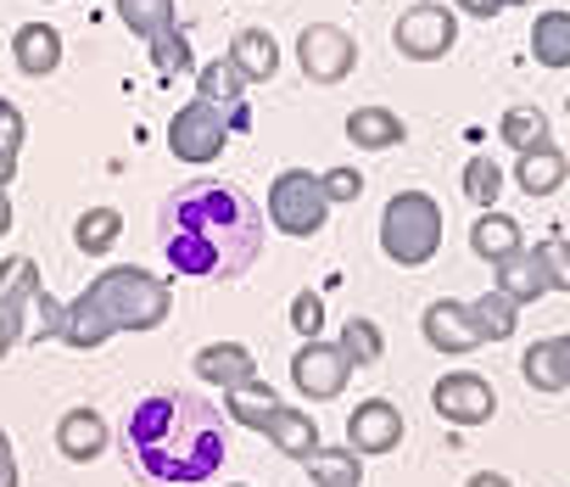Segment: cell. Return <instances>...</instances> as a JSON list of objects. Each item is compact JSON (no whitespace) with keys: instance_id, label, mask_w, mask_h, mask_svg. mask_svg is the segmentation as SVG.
I'll return each instance as SVG.
<instances>
[{"instance_id":"cell-36","label":"cell","mask_w":570,"mask_h":487,"mask_svg":"<svg viewBox=\"0 0 570 487\" xmlns=\"http://www.w3.org/2000/svg\"><path fill=\"white\" fill-rule=\"evenodd\" d=\"M29 314H35V325L23 331V342H46V337H57L62 342V320H68V303H57L46 286L29 298Z\"/></svg>"},{"instance_id":"cell-14","label":"cell","mask_w":570,"mask_h":487,"mask_svg":"<svg viewBox=\"0 0 570 487\" xmlns=\"http://www.w3.org/2000/svg\"><path fill=\"white\" fill-rule=\"evenodd\" d=\"M520 376H525L531 392H548V398L564 392V387H570V331L531 342V348L520 353Z\"/></svg>"},{"instance_id":"cell-26","label":"cell","mask_w":570,"mask_h":487,"mask_svg":"<svg viewBox=\"0 0 570 487\" xmlns=\"http://www.w3.org/2000/svg\"><path fill=\"white\" fill-rule=\"evenodd\" d=\"M40 292V264L35 259H7L0 264V314H12L18 325H23V309H29V298Z\"/></svg>"},{"instance_id":"cell-21","label":"cell","mask_w":570,"mask_h":487,"mask_svg":"<svg viewBox=\"0 0 570 487\" xmlns=\"http://www.w3.org/2000/svg\"><path fill=\"white\" fill-rule=\"evenodd\" d=\"M235 68H240V79L246 85H268L274 74H279V46H274V35L268 29H240L235 40H229V51H224Z\"/></svg>"},{"instance_id":"cell-48","label":"cell","mask_w":570,"mask_h":487,"mask_svg":"<svg viewBox=\"0 0 570 487\" xmlns=\"http://www.w3.org/2000/svg\"><path fill=\"white\" fill-rule=\"evenodd\" d=\"M229 487H246V481H229Z\"/></svg>"},{"instance_id":"cell-8","label":"cell","mask_w":570,"mask_h":487,"mask_svg":"<svg viewBox=\"0 0 570 487\" xmlns=\"http://www.w3.org/2000/svg\"><path fill=\"white\" fill-rule=\"evenodd\" d=\"M353 381V359L342 353V342H325V337H308L292 359V387L308 398V403H331L342 398Z\"/></svg>"},{"instance_id":"cell-9","label":"cell","mask_w":570,"mask_h":487,"mask_svg":"<svg viewBox=\"0 0 570 487\" xmlns=\"http://www.w3.org/2000/svg\"><path fill=\"white\" fill-rule=\"evenodd\" d=\"M297 62L314 85H342L353 68H358V40L336 23H308L297 35Z\"/></svg>"},{"instance_id":"cell-17","label":"cell","mask_w":570,"mask_h":487,"mask_svg":"<svg viewBox=\"0 0 570 487\" xmlns=\"http://www.w3.org/2000/svg\"><path fill=\"white\" fill-rule=\"evenodd\" d=\"M470 247H475V259L503 264V259H514L525 247V230H520V218H509L498 207H481V218L470 224Z\"/></svg>"},{"instance_id":"cell-29","label":"cell","mask_w":570,"mask_h":487,"mask_svg":"<svg viewBox=\"0 0 570 487\" xmlns=\"http://www.w3.org/2000/svg\"><path fill=\"white\" fill-rule=\"evenodd\" d=\"M274 409H279V398L268 392V381H257V387H246V392H224V415H229V426L268 431Z\"/></svg>"},{"instance_id":"cell-38","label":"cell","mask_w":570,"mask_h":487,"mask_svg":"<svg viewBox=\"0 0 570 487\" xmlns=\"http://www.w3.org/2000/svg\"><path fill=\"white\" fill-rule=\"evenodd\" d=\"M320 185H325L331 207H336V202H358V196H364V174H358V168H325V174H320Z\"/></svg>"},{"instance_id":"cell-28","label":"cell","mask_w":570,"mask_h":487,"mask_svg":"<svg viewBox=\"0 0 570 487\" xmlns=\"http://www.w3.org/2000/svg\"><path fill=\"white\" fill-rule=\"evenodd\" d=\"M118 23L140 40H157L163 29L179 23V0H118Z\"/></svg>"},{"instance_id":"cell-25","label":"cell","mask_w":570,"mask_h":487,"mask_svg":"<svg viewBox=\"0 0 570 487\" xmlns=\"http://www.w3.org/2000/svg\"><path fill=\"white\" fill-rule=\"evenodd\" d=\"M531 57L542 68H570V12H537L531 23Z\"/></svg>"},{"instance_id":"cell-30","label":"cell","mask_w":570,"mask_h":487,"mask_svg":"<svg viewBox=\"0 0 570 487\" xmlns=\"http://www.w3.org/2000/svg\"><path fill=\"white\" fill-rule=\"evenodd\" d=\"M498 140L503 146H514V152H531V146H542L548 140V113L542 107H509L503 118H498Z\"/></svg>"},{"instance_id":"cell-42","label":"cell","mask_w":570,"mask_h":487,"mask_svg":"<svg viewBox=\"0 0 570 487\" xmlns=\"http://www.w3.org/2000/svg\"><path fill=\"white\" fill-rule=\"evenodd\" d=\"M18 342H23V325H18L12 314H0V359H7V353H12Z\"/></svg>"},{"instance_id":"cell-13","label":"cell","mask_w":570,"mask_h":487,"mask_svg":"<svg viewBox=\"0 0 570 487\" xmlns=\"http://www.w3.org/2000/svg\"><path fill=\"white\" fill-rule=\"evenodd\" d=\"M190 364H196V376H202L207 387H224V392H246V387L263 381L252 348H240V342H207V348H196Z\"/></svg>"},{"instance_id":"cell-33","label":"cell","mask_w":570,"mask_h":487,"mask_svg":"<svg viewBox=\"0 0 570 487\" xmlns=\"http://www.w3.org/2000/svg\"><path fill=\"white\" fill-rule=\"evenodd\" d=\"M146 46H151V62H157V74H168V79L196 68V57H190V35H185L179 23H174V29H163L157 40H146Z\"/></svg>"},{"instance_id":"cell-16","label":"cell","mask_w":570,"mask_h":487,"mask_svg":"<svg viewBox=\"0 0 570 487\" xmlns=\"http://www.w3.org/2000/svg\"><path fill=\"white\" fill-rule=\"evenodd\" d=\"M12 62L23 79H51L62 68V35L51 23H23L12 35Z\"/></svg>"},{"instance_id":"cell-3","label":"cell","mask_w":570,"mask_h":487,"mask_svg":"<svg viewBox=\"0 0 570 487\" xmlns=\"http://www.w3.org/2000/svg\"><path fill=\"white\" fill-rule=\"evenodd\" d=\"M174 309V292L163 275L151 270H135V264H112L101 270L73 303H68V320H62V342L73 353H96L107 348L118 331H157Z\"/></svg>"},{"instance_id":"cell-20","label":"cell","mask_w":570,"mask_h":487,"mask_svg":"<svg viewBox=\"0 0 570 487\" xmlns=\"http://www.w3.org/2000/svg\"><path fill=\"white\" fill-rule=\"evenodd\" d=\"M492 292H503L509 303H537V298H548V275H542V264H537V253L531 247H520L514 259H503V264H492Z\"/></svg>"},{"instance_id":"cell-44","label":"cell","mask_w":570,"mask_h":487,"mask_svg":"<svg viewBox=\"0 0 570 487\" xmlns=\"http://www.w3.org/2000/svg\"><path fill=\"white\" fill-rule=\"evenodd\" d=\"M18 179V152H0V191Z\"/></svg>"},{"instance_id":"cell-22","label":"cell","mask_w":570,"mask_h":487,"mask_svg":"<svg viewBox=\"0 0 570 487\" xmlns=\"http://www.w3.org/2000/svg\"><path fill=\"white\" fill-rule=\"evenodd\" d=\"M403 118L392 113V107H358L353 118H347V140L353 146H364V152H392V146H403Z\"/></svg>"},{"instance_id":"cell-4","label":"cell","mask_w":570,"mask_h":487,"mask_svg":"<svg viewBox=\"0 0 570 487\" xmlns=\"http://www.w3.org/2000/svg\"><path fill=\"white\" fill-rule=\"evenodd\" d=\"M381 253L403 270H425L442 253V207L425 191H397L381 213Z\"/></svg>"},{"instance_id":"cell-45","label":"cell","mask_w":570,"mask_h":487,"mask_svg":"<svg viewBox=\"0 0 570 487\" xmlns=\"http://www.w3.org/2000/svg\"><path fill=\"white\" fill-rule=\"evenodd\" d=\"M12 230V202H7V191H0V235Z\"/></svg>"},{"instance_id":"cell-6","label":"cell","mask_w":570,"mask_h":487,"mask_svg":"<svg viewBox=\"0 0 570 487\" xmlns=\"http://www.w3.org/2000/svg\"><path fill=\"white\" fill-rule=\"evenodd\" d=\"M453 40H459V18H453L448 0L409 7V12L397 18V29H392V46H397L409 62H436V57L453 51Z\"/></svg>"},{"instance_id":"cell-31","label":"cell","mask_w":570,"mask_h":487,"mask_svg":"<svg viewBox=\"0 0 570 487\" xmlns=\"http://www.w3.org/2000/svg\"><path fill=\"white\" fill-rule=\"evenodd\" d=\"M470 314H475V325H481V337H487V342H509V337L520 331V303H509L503 292L475 298V303H470Z\"/></svg>"},{"instance_id":"cell-39","label":"cell","mask_w":570,"mask_h":487,"mask_svg":"<svg viewBox=\"0 0 570 487\" xmlns=\"http://www.w3.org/2000/svg\"><path fill=\"white\" fill-rule=\"evenodd\" d=\"M23 135H29V124H23V113L0 96V152H23Z\"/></svg>"},{"instance_id":"cell-37","label":"cell","mask_w":570,"mask_h":487,"mask_svg":"<svg viewBox=\"0 0 570 487\" xmlns=\"http://www.w3.org/2000/svg\"><path fill=\"white\" fill-rule=\"evenodd\" d=\"M292 325H297L303 342L320 337V331H325V298H320V292H297V298H292Z\"/></svg>"},{"instance_id":"cell-11","label":"cell","mask_w":570,"mask_h":487,"mask_svg":"<svg viewBox=\"0 0 570 487\" xmlns=\"http://www.w3.org/2000/svg\"><path fill=\"white\" fill-rule=\"evenodd\" d=\"M403 442V409L392 398H364L353 415H347V448L353 454H392Z\"/></svg>"},{"instance_id":"cell-2","label":"cell","mask_w":570,"mask_h":487,"mask_svg":"<svg viewBox=\"0 0 570 487\" xmlns=\"http://www.w3.org/2000/svg\"><path fill=\"white\" fill-rule=\"evenodd\" d=\"M124 459L157 487H207L229 459V415L202 392H151L124 415Z\"/></svg>"},{"instance_id":"cell-27","label":"cell","mask_w":570,"mask_h":487,"mask_svg":"<svg viewBox=\"0 0 570 487\" xmlns=\"http://www.w3.org/2000/svg\"><path fill=\"white\" fill-rule=\"evenodd\" d=\"M118 235H124V213H118V207H90V213H79V224H73V247L90 253V259H101V253L118 247Z\"/></svg>"},{"instance_id":"cell-5","label":"cell","mask_w":570,"mask_h":487,"mask_svg":"<svg viewBox=\"0 0 570 487\" xmlns=\"http://www.w3.org/2000/svg\"><path fill=\"white\" fill-rule=\"evenodd\" d=\"M325 218H331V196H325L320 174H308V168L274 174V185H268V224L279 235H297V241L303 235H320Z\"/></svg>"},{"instance_id":"cell-19","label":"cell","mask_w":570,"mask_h":487,"mask_svg":"<svg viewBox=\"0 0 570 487\" xmlns=\"http://www.w3.org/2000/svg\"><path fill=\"white\" fill-rule=\"evenodd\" d=\"M564 174H570V163H564V152L553 140H542V146H531V152L514 157V185L525 196H553L564 185Z\"/></svg>"},{"instance_id":"cell-7","label":"cell","mask_w":570,"mask_h":487,"mask_svg":"<svg viewBox=\"0 0 570 487\" xmlns=\"http://www.w3.org/2000/svg\"><path fill=\"white\" fill-rule=\"evenodd\" d=\"M224 146H229V118H224L218 107H207V101L196 96V101H185V107L174 113V124H168V152H174L179 163L202 168V163H213Z\"/></svg>"},{"instance_id":"cell-18","label":"cell","mask_w":570,"mask_h":487,"mask_svg":"<svg viewBox=\"0 0 570 487\" xmlns=\"http://www.w3.org/2000/svg\"><path fill=\"white\" fill-rule=\"evenodd\" d=\"M196 96L218 113H235V124H246V79L229 57H213L207 68H196Z\"/></svg>"},{"instance_id":"cell-41","label":"cell","mask_w":570,"mask_h":487,"mask_svg":"<svg viewBox=\"0 0 570 487\" xmlns=\"http://www.w3.org/2000/svg\"><path fill=\"white\" fill-rule=\"evenodd\" d=\"M453 7L470 18H498V12H509V0H453Z\"/></svg>"},{"instance_id":"cell-10","label":"cell","mask_w":570,"mask_h":487,"mask_svg":"<svg viewBox=\"0 0 570 487\" xmlns=\"http://www.w3.org/2000/svg\"><path fill=\"white\" fill-rule=\"evenodd\" d=\"M431 409H436L448 426H487L492 409H498V392H492L487 376L453 370V376H442V381L431 387Z\"/></svg>"},{"instance_id":"cell-47","label":"cell","mask_w":570,"mask_h":487,"mask_svg":"<svg viewBox=\"0 0 570 487\" xmlns=\"http://www.w3.org/2000/svg\"><path fill=\"white\" fill-rule=\"evenodd\" d=\"M564 113H570V96H564Z\"/></svg>"},{"instance_id":"cell-46","label":"cell","mask_w":570,"mask_h":487,"mask_svg":"<svg viewBox=\"0 0 570 487\" xmlns=\"http://www.w3.org/2000/svg\"><path fill=\"white\" fill-rule=\"evenodd\" d=\"M509 7H531V0H509Z\"/></svg>"},{"instance_id":"cell-23","label":"cell","mask_w":570,"mask_h":487,"mask_svg":"<svg viewBox=\"0 0 570 487\" xmlns=\"http://www.w3.org/2000/svg\"><path fill=\"white\" fill-rule=\"evenodd\" d=\"M268 442L285 454V459H308L314 448H320V426H314V415L308 409H274V420H268Z\"/></svg>"},{"instance_id":"cell-15","label":"cell","mask_w":570,"mask_h":487,"mask_svg":"<svg viewBox=\"0 0 570 487\" xmlns=\"http://www.w3.org/2000/svg\"><path fill=\"white\" fill-rule=\"evenodd\" d=\"M107 442H112V431H107V420L96 409H68L57 420V454L73 459V465H96L107 454Z\"/></svg>"},{"instance_id":"cell-43","label":"cell","mask_w":570,"mask_h":487,"mask_svg":"<svg viewBox=\"0 0 570 487\" xmlns=\"http://www.w3.org/2000/svg\"><path fill=\"white\" fill-rule=\"evenodd\" d=\"M464 487H514V481H509V476H498V470H475Z\"/></svg>"},{"instance_id":"cell-24","label":"cell","mask_w":570,"mask_h":487,"mask_svg":"<svg viewBox=\"0 0 570 487\" xmlns=\"http://www.w3.org/2000/svg\"><path fill=\"white\" fill-rule=\"evenodd\" d=\"M308 476H314V487H358L364 481V454H353V448H314L308 459Z\"/></svg>"},{"instance_id":"cell-1","label":"cell","mask_w":570,"mask_h":487,"mask_svg":"<svg viewBox=\"0 0 570 487\" xmlns=\"http://www.w3.org/2000/svg\"><path fill=\"white\" fill-rule=\"evenodd\" d=\"M263 207L224 179H190L157 207V247L185 281H240L263 259Z\"/></svg>"},{"instance_id":"cell-12","label":"cell","mask_w":570,"mask_h":487,"mask_svg":"<svg viewBox=\"0 0 570 487\" xmlns=\"http://www.w3.org/2000/svg\"><path fill=\"white\" fill-rule=\"evenodd\" d=\"M420 331H425V342L436 348V353H475L487 337H481V325H475V314H470V303H453V298H436L431 309H425V320H420Z\"/></svg>"},{"instance_id":"cell-40","label":"cell","mask_w":570,"mask_h":487,"mask_svg":"<svg viewBox=\"0 0 570 487\" xmlns=\"http://www.w3.org/2000/svg\"><path fill=\"white\" fill-rule=\"evenodd\" d=\"M23 476H18V454H12V437L0 431V487H18Z\"/></svg>"},{"instance_id":"cell-34","label":"cell","mask_w":570,"mask_h":487,"mask_svg":"<svg viewBox=\"0 0 570 487\" xmlns=\"http://www.w3.org/2000/svg\"><path fill=\"white\" fill-rule=\"evenodd\" d=\"M464 196H470L475 207H498V196H503V168H498L487 152L464 163Z\"/></svg>"},{"instance_id":"cell-32","label":"cell","mask_w":570,"mask_h":487,"mask_svg":"<svg viewBox=\"0 0 570 487\" xmlns=\"http://www.w3.org/2000/svg\"><path fill=\"white\" fill-rule=\"evenodd\" d=\"M342 353L353 359V370L381 364V359H386V337H381V325H375V320H364V314H353V320L342 325Z\"/></svg>"},{"instance_id":"cell-35","label":"cell","mask_w":570,"mask_h":487,"mask_svg":"<svg viewBox=\"0 0 570 487\" xmlns=\"http://www.w3.org/2000/svg\"><path fill=\"white\" fill-rule=\"evenodd\" d=\"M531 253H537V264L548 275V292H570V241L564 235H542Z\"/></svg>"}]
</instances>
